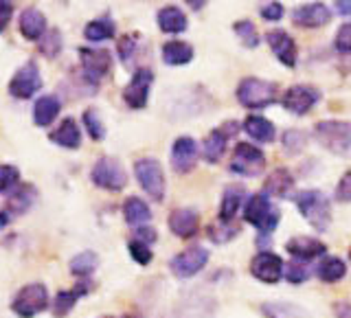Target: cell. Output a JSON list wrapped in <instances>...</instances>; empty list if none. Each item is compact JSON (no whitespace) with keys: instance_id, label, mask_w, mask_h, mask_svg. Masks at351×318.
I'll list each match as a JSON object with an SVG mask.
<instances>
[{"instance_id":"6da1fadb","label":"cell","mask_w":351,"mask_h":318,"mask_svg":"<svg viewBox=\"0 0 351 318\" xmlns=\"http://www.w3.org/2000/svg\"><path fill=\"white\" fill-rule=\"evenodd\" d=\"M244 222L257 228V246L263 241H268L270 235L274 233V228L281 222V213L279 208H274L270 202V195L266 191H257L252 193L246 204H244Z\"/></svg>"},{"instance_id":"7a4b0ae2","label":"cell","mask_w":351,"mask_h":318,"mask_svg":"<svg viewBox=\"0 0 351 318\" xmlns=\"http://www.w3.org/2000/svg\"><path fill=\"white\" fill-rule=\"evenodd\" d=\"M292 200L299 208V213L305 217V222L318 233H325L329 224H332V200L321 189L296 191Z\"/></svg>"},{"instance_id":"3957f363","label":"cell","mask_w":351,"mask_h":318,"mask_svg":"<svg viewBox=\"0 0 351 318\" xmlns=\"http://www.w3.org/2000/svg\"><path fill=\"white\" fill-rule=\"evenodd\" d=\"M314 140L334 156L351 160V123L340 119H325L314 125Z\"/></svg>"},{"instance_id":"277c9868","label":"cell","mask_w":351,"mask_h":318,"mask_svg":"<svg viewBox=\"0 0 351 318\" xmlns=\"http://www.w3.org/2000/svg\"><path fill=\"white\" fill-rule=\"evenodd\" d=\"M235 95L246 110H266L279 101V84L261 80V77H244L237 84Z\"/></svg>"},{"instance_id":"5b68a950","label":"cell","mask_w":351,"mask_h":318,"mask_svg":"<svg viewBox=\"0 0 351 318\" xmlns=\"http://www.w3.org/2000/svg\"><path fill=\"white\" fill-rule=\"evenodd\" d=\"M110 69H112V55H110L108 49H93V47L80 49V77L86 90L97 93L99 84L110 73Z\"/></svg>"},{"instance_id":"8992f818","label":"cell","mask_w":351,"mask_h":318,"mask_svg":"<svg viewBox=\"0 0 351 318\" xmlns=\"http://www.w3.org/2000/svg\"><path fill=\"white\" fill-rule=\"evenodd\" d=\"M51 305L49 299V288L42 281H33L22 285L18 294L11 301V312L18 318H36Z\"/></svg>"},{"instance_id":"52a82bcc","label":"cell","mask_w":351,"mask_h":318,"mask_svg":"<svg viewBox=\"0 0 351 318\" xmlns=\"http://www.w3.org/2000/svg\"><path fill=\"white\" fill-rule=\"evenodd\" d=\"M90 180L97 189H104V191H123L125 184H128V171L125 167L121 164L119 158L114 156H101L97 158V162L93 164L90 169Z\"/></svg>"},{"instance_id":"ba28073f","label":"cell","mask_w":351,"mask_h":318,"mask_svg":"<svg viewBox=\"0 0 351 318\" xmlns=\"http://www.w3.org/2000/svg\"><path fill=\"white\" fill-rule=\"evenodd\" d=\"M266 169V154L252 143H237L228 160V171L241 178H255Z\"/></svg>"},{"instance_id":"9c48e42d","label":"cell","mask_w":351,"mask_h":318,"mask_svg":"<svg viewBox=\"0 0 351 318\" xmlns=\"http://www.w3.org/2000/svg\"><path fill=\"white\" fill-rule=\"evenodd\" d=\"M134 175L141 184V189L145 191L154 202L165 200V171L156 158H138L134 162Z\"/></svg>"},{"instance_id":"30bf717a","label":"cell","mask_w":351,"mask_h":318,"mask_svg":"<svg viewBox=\"0 0 351 318\" xmlns=\"http://www.w3.org/2000/svg\"><path fill=\"white\" fill-rule=\"evenodd\" d=\"M36 200H38V189H36V186H33L31 182H22L18 189H14L7 195L3 208H0V226L7 228V224L14 217H20V215L29 213L31 208H33V204H36Z\"/></svg>"},{"instance_id":"8fae6325","label":"cell","mask_w":351,"mask_h":318,"mask_svg":"<svg viewBox=\"0 0 351 318\" xmlns=\"http://www.w3.org/2000/svg\"><path fill=\"white\" fill-rule=\"evenodd\" d=\"M239 127H241V123H237V121H226V123L213 127L204 136L202 156L208 164H215V162L222 160V156L226 154V147H228V140L237 134Z\"/></svg>"},{"instance_id":"7c38bea8","label":"cell","mask_w":351,"mask_h":318,"mask_svg":"<svg viewBox=\"0 0 351 318\" xmlns=\"http://www.w3.org/2000/svg\"><path fill=\"white\" fill-rule=\"evenodd\" d=\"M321 101V90L310 84H294L281 95V106L285 112L303 117Z\"/></svg>"},{"instance_id":"4fadbf2b","label":"cell","mask_w":351,"mask_h":318,"mask_svg":"<svg viewBox=\"0 0 351 318\" xmlns=\"http://www.w3.org/2000/svg\"><path fill=\"white\" fill-rule=\"evenodd\" d=\"M206 263H208V250L195 244L191 248H184L178 255H173L169 259V270L178 279H191L200 270H204Z\"/></svg>"},{"instance_id":"5bb4252c","label":"cell","mask_w":351,"mask_h":318,"mask_svg":"<svg viewBox=\"0 0 351 318\" xmlns=\"http://www.w3.org/2000/svg\"><path fill=\"white\" fill-rule=\"evenodd\" d=\"M42 88V73L36 60H29L14 73L9 82V95L14 99H31Z\"/></svg>"},{"instance_id":"9a60e30c","label":"cell","mask_w":351,"mask_h":318,"mask_svg":"<svg viewBox=\"0 0 351 318\" xmlns=\"http://www.w3.org/2000/svg\"><path fill=\"white\" fill-rule=\"evenodd\" d=\"M248 270H250V274L257 281L268 283V285L279 283L285 277V263H283V259L277 255V252H270V250H259L257 255L250 259Z\"/></svg>"},{"instance_id":"2e32d148","label":"cell","mask_w":351,"mask_h":318,"mask_svg":"<svg viewBox=\"0 0 351 318\" xmlns=\"http://www.w3.org/2000/svg\"><path fill=\"white\" fill-rule=\"evenodd\" d=\"M152 84H154V73L147 66L143 69H136L132 80L128 82V86L123 88V101L130 110H143L149 101V90H152Z\"/></svg>"},{"instance_id":"e0dca14e","label":"cell","mask_w":351,"mask_h":318,"mask_svg":"<svg viewBox=\"0 0 351 318\" xmlns=\"http://www.w3.org/2000/svg\"><path fill=\"white\" fill-rule=\"evenodd\" d=\"M197 156H200V147H197L195 138H191V136H178V138L173 140L171 154H169L171 169L176 173H180V175L189 173V171L195 169Z\"/></svg>"},{"instance_id":"ac0fdd59","label":"cell","mask_w":351,"mask_h":318,"mask_svg":"<svg viewBox=\"0 0 351 318\" xmlns=\"http://www.w3.org/2000/svg\"><path fill=\"white\" fill-rule=\"evenodd\" d=\"M266 44L270 47L272 55L277 58L285 69H294L296 58H299V49H296V42L285 29H270L266 33Z\"/></svg>"},{"instance_id":"d6986e66","label":"cell","mask_w":351,"mask_h":318,"mask_svg":"<svg viewBox=\"0 0 351 318\" xmlns=\"http://www.w3.org/2000/svg\"><path fill=\"white\" fill-rule=\"evenodd\" d=\"M332 9L325 3H305L292 11V22L301 29H321L332 20Z\"/></svg>"},{"instance_id":"ffe728a7","label":"cell","mask_w":351,"mask_h":318,"mask_svg":"<svg viewBox=\"0 0 351 318\" xmlns=\"http://www.w3.org/2000/svg\"><path fill=\"white\" fill-rule=\"evenodd\" d=\"M285 252H290V257L296 261H314V259H323L327 252V244L316 237H307V235H296L292 239L285 241Z\"/></svg>"},{"instance_id":"44dd1931","label":"cell","mask_w":351,"mask_h":318,"mask_svg":"<svg viewBox=\"0 0 351 318\" xmlns=\"http://www.w3.org/2000/svg\"><path fill=\"white\" fill-rule=\"evenodd\" d=\"M90 290H93L90 279H82L80 283H75L73 288H69V290H60L58 294H55L53 303H51L53 316H55V318H64V316H69V314L75 310V303L80 301L82 296L90 294Z\"/></svg>"},{"instance_id":"7402d4cb","label":"cell","mask_w":351,"mask_h":318,"mask_svg":"<svg viewBox=\"0 0 351 318\" xmlns=\"http://www.w3.org/2000/svg\"><path fill=\"white\" fill-rule=\"evenodd\" d=\"M167 226L176 237L191 239L197 233V226H200V215H197L195 208L189 206L173 208L167 217Z\"/></svg>"},{"instance_id":"603a6c76","label":"cell","mask_w":351,"mask_h":318,"mask_svg":"<svg viewBox=\"0 0 351 318\" xmlns=\"http://www.w3.org/2000/svg\"><path fill=\"white\" fill-rule=\"evenodd\" d=\"M47 16L42 14L38 7H27L22 9V14L18 18V29H20V36L29 40V42H40L44 36L49 33L47 29Z\"/></svg>"},{"instance_id":"cb8c5ba5","label":"cell","mask_w":351,"mask_h":318,"mask_svg":"<svg viewBox=\"0 0 351 318\" xmlns=\"http://www.w3.org/2000/svg\"><path fill=\"white\" fill-rule=\"evenodd\" d=\"M294 175L290 169L285 167H277L268 173L266 182H263V191H266L270 197H279V200H285V197H294Z\"/></svg>"},{"instance_id":"d4e9b609","label":"cell","mask_w":351,"mask_h":318,"mask_svg":"<svg viewBox=\"0 0 351 318\" xmlns=\"http://www.w3.org/2000/svg\"><path fill=\"white\" fill-rule=\"evenodd\" d=\"M244 197H246V189L241 184H230L222 193V202H219V211H217V222L222 224H230L235 219V215L239 213V208L244 206Z\"/></svg>"},{"instance_id":"484cf974","label":"cell","mask_w":351,"mask_h":318,"mask_svg":"<svg viewBox=\"0 0 351 318\" xmlns=\"http://www.w3.org/2000/svg\"><path fill=\"white\" fill-rule=\"evenodd\" d=\"M241 130H244L255 143H261V145H268V143L277 140V127H274L270 119L261 117V114L246 117L244 123H241Z\"/></svg>"},{"instance_id":"4316f807","label":"cell","mask_w":351,"mask_h":318,"mask_svg":"<svg viewBox=\"0 0 351 318\" xmlns=\"http://www.w3.org/2000/svg\"><path fill=\"white\" fill-rule=\"evenodd\" d=\"M49 140L55 143V145L64 147V149H80L82 130H80V125H77V121L69 117V119H64L53 132H49Z\"/></svg>"},{"instance_id":"83f0119b","label":"cell","mask_w":351,"mask_h":318,"mask_svg":"<svg viewBox=\"0 0 351 318\" xmlns=\"http://www.w3.org/2000/svg\"><path fill=\"white\" fill-rule=\"evenodd\" d=\"M62 112V103L55 95H42L33 103V123L38 127H49Z\"/></svg>"},{"instance_id":"f1b7e54d","label":"cell","mask_w":351,"mask_h":318,"mask_svg":"<svg viewBox=\"0 0 351 318\" xmlns=\"http://www.w3.org/2000/svg\"><path fill=\"white\" fill-rule=\"evenodd\" d=\"M193 55H195L193 47L184 40L165 42L160 49V58L167 66H186L193 62Z\"/></svg>"},{"instance_id":"f546056e","label":"cell","mask_w":351,"mask_h":318,"mask_svg":"<svg viewBox=\"0 0 351 318\" xmlns=\"http://www.w3.org/2000/svg\"><path fill=\"white\" fill-rule=\"evenodd\" d=\"M158 27L162 33H169V36H178V33H184L186 27H189V20H186L184 11L176 5H167L158 9Z\"/></svg>"},{"instance_id":"4dcf8cb0","label":"cell","mask_w":351,"mask_h":318,"mask_svg":"<svg viewBox=\"0 0 351 318\" xmlns=\"http://www.w3.org/2000/svg\"><path fill=\"white\" fill-rule=\"evenodd\" d=\"M123 217L130 226L141 228L152 222V208L147 206L145 200H141L138 195H130L123 202Z\"/></svg>"},{"instance_id":"1f68e13d","label":"cell","mask_w":351,"mask_h":318,"mask_svg":"<svg viewBox=\"0 0 351 318\" xmlns=\"http://www.w3.org/2000/svg\"><path fill=\"white\" fill-rule=\"evenodd\" d=\"M261 314L266 318H314L305 307L288 301H268L261 305Z\"/></svg>"},{"instance_id":"d6a6232c","label":"cell","mask_w":351,"mask_h":318,"mask_svg":"<svg viewBox=\"0 0 351 318\" xmlns=\"http://www.w3.org/2000/svg\"><path fill=\"white\" fill-rule=\"evenodd\" d=\"M314 274L323 283H338L340 279H345L347 274V263L340 259V257H334V255H325L321 261H318V266L314 270Z\"/></svg>"},{"instance_id":"836d02e7","label":"cell","mask_w":351,"mask_h":318,"mask_svg":"<svg viewBox=\"0 0 351 318\" xmlns=\"http://www.w3.org/2000/svg\"><path fill=\"white\" fill-rule=\"evenodd\" d=\"M114 36H117V25L110 16L95 18L84 27V38L88 42H106V40H112Z\"/></svg>"},{"instance_id":"e575fe53","label":"cell","mask_w":351,"mask_h":318,"mask_svg":"<svg viewBox=\"0 0 351 318\" xmlns=\"http://www.w3.org/2000/svg\"><path fill=\"white\" fill-rule=\"evenodd\" d=\"M99 266V255L95 250H84V252H77V255L71 259L69 263V270L73 277H80V279H90V274L97 270Z\"/></svg>"},{"instance_id":"d590c367","label":"cell","mask_w":351,"mask_h":318,"mask_svg":"<svg viewBox=\"0 0 351 318\" xmlns=\"http://www.w3.org/2000/svg\"><path fill=\"white\" fill-rule=\"evenodd\" d=\"M281 145L288 156H299V154L307 147V134L303 130L290 127L281 134Z\"/></svg>"},{"instance_id":"8d00e7d4","label":"cell","mask_w":351,"mask_h":318,"mask_svg":"<svg viewBox=\"0 0 351 318\" xmlns=\"http://www.w3.org/2000/svg\"><path fill=\"white\" fill-rule=\"evenodd\" d=\"M64 49V38H62V31L60 29H51L47 36H44L40 42H38V51L44 55L47 60H55L60 58V53Z\"/></svg>"},{"instance_id":"74e56055","label":"cell","mask_w":351,"mask_h":318,"mask_svg":"<svg viewBox=\"0 0 351 318\" xmlns=\"http://www.w3.org/2000/svg\"><path fill=\"white\" fill-rule=\"evenodd\" d=\"M82 123H84L86 134L90 136L93 140H104L106 138V125H104V121H101V117H99V112L95 108H86L84 110Z\"/></svg>"},{"instance_id":"f35d334b","label":"cell","mask_w":351,"mask_h":318,"mask_svg":"<svg viewBox=\"0 0 351 318\" xmlns=\"http://www.w3.org/2000/svg\"><path fill=\"white\" fill-rule=\"evenodd\" d=\"M233 31H235V36L239 38V42L244 44L246 49H257L259 47L261 36H259L257 27L252 25V20H237L233 25Z\"/></svg>"},{"instance_id":"ab89813d","label":"cell","mask_w":351,"mask_h":318,"mask_svg":"<svg viewBox=\"0 0 351 318\" xmlns=\"http://www.w3.org/2000/svg\"><path fill=\"white\" fill-rule=\"evenodd\" d=\"M138 42H141V36L134 31L121 36V40L117 42V53H119V60L123 62V66H128L132 60H134V55L138 51Z\"/></svg>"},{"instance_id":"60d3db41","label":"cell","mask_w":351,"mask_h":318,"mask_svg":"<svg viewBox=\"0 0 351 318\" xmlns=\"http://www.w3.org/2000/svg\"><path fill=\"white\" fill-rule=\"evenodd\" d=\"M239 235V228L237 226H230V224H222V222H217V224H211V226H206V237L213 241V244H228V241H233L235 237Z\"/></svg>"},{"instance_id":"b9f144b4","label":"cell","mask_w":351,"mask_h":318,"mask_svg":"<svg viewBox=\"0 0 351 318\" xmlns=\"http://www.w3.org/2000/svg\"><path fill=\"white\" fill-rule=\"evenodd\" d=\"M22 182H20V169L16 167V164H9L5 162L3 167H0V193H3L5 197L18 189Z\"/></svg>"},{"instance_id":"7bdbcfd3","label":"cell","mask_w":351,"mask_h":318,"mask_svg":"<svg viewBox=\"0 0 351 318\" xmlns=\"http://www.w3.org/2000/svg\"><path fill=\"white\" fill-rule=\"evenodd\" d=\"M314 274V270L307 266V263H303V261H296V259H292L288 266H285V281L288 283H292V285H301V283H305L307 279H310Z\"/></svg>"},{"instance_id":"ee69618b","label":"cell","mask_w":351,"mask_h":318,"mask_svg":"<svg viewBox=\"0 0 351 318\" xmlns=\"http://www.w3.org/2000/svg\"><path fill=\"white\" fill-rule=\"evenodd\" d=\"M128 250H130V257L134 259L138 266H147V263L154 259L152 248L147 244H143V241H138V239H130Z\"/></svg>"},{"instance_id":"f6af8a7d","label":"cell","mask_w":351,"mask_h":318,"mask_svg":"<svg viewBox=\"0 0 351 318\" xmlns=\"http://www.w3.org/2000/svg\"><path fill=\"white\" fill-rule=\"evenodd\" d=\"M334 49L338 53H343V55H351V22H345V25H340V29L336 31Z\"/></svg>"},{"instance_id":"bcb514c9","label":"cell","mask_w":351,"mask_h":318,"mask_svg":"<svg viewBox=\"0 0 351 318\" xmlns=\"http://www.w3.org/2000/svg\"><path fill=\"white\" fill-rule=\"evenodd\" d=\"M334 200L340 204L351 202V169L340 175V180L336 184V191H334Z\"/></svg>"},{"instance_id":"7dc6e473","label":"cell","mask_w":351,"mask_h":318,"mask_svg":"<svg viewBox=\"0 0 351 318\" xmlns=\"http://www.w3.org/2000/svg\"><path fill=\"white\" fill-rule=\"evenodd\" d=\"M283 14H285V9L281 3H266L259 7V16L268 22H279L283 18Z\"/></svg>"},{"instance_id":"c3c4849f","label":"cell","mask_w":351,"mask_h":318,"mask_svg":"<svg viewBox=\"0 0 351 318\" xmlns=\"http://www.w3.org/2000/svg\"><path fill=\"white\" fill-rule=\"evenodd\" d=\"M16 5L11 0H0V31H5L11 22V16H14Z\"/></svg>"},{"instance_id":"681fc988","label":"cell","mask_w":351,"mask_h":318,"mask_svg":"<svg viewBox=\"0 0 351 318\" xmlns=\"http://www.w3.org/2000/svg\"><path fill=\"white\" fill-rule=\"evenodd\" d=\"M134 239H138V241H143V244L152 246L154 241L158 239V233H156V228H152V226H141V228L134 230Z\"/></svg>"},{"instance_id":"f907efd6","label":"cell","mask_w":351,"mask_h":318,"mask_svg":"<svg viewBox=\"0 0 351 318\" xmlns=\"http://www.w3.org/2000/svg\"><path fill=\"white\" fill-rule=\"evenodd\" d=\"M334 314H336V318H351V303H347V301L334 303Z\"/></svg>"},{"instance_id":"816d5d0a","label":"cell","mask_w":351,"mask_h":318,"mask_svg":"<svg viewBox=\"0 0 351 318\" xmlns=\"http://www.w3.org/2000/svg\"><path fill=\"white\" fill-rule=\"evenodd\" d=\"M336 11L340 16H351V0L347 3V0H338V3H334Z\"/></svg>"},{"instance_id":"f5cc1de1","label":"cell","mask_w":351,"mask_h":318,"mask_svg":"<svg viewBox=\"0 0 351 318\" xmlns=\"http://www.w3.org/2000/svg\"><path fill=\"white\" fill-rule=\"evenodd\" d=\"M189 7H191L193 11H200L202 7H206V3H189Z\"/></svg>"},{"instance_id":"db71d44e","label":"cell","mask_w":351,"mask_h":318,"mask_svg":"<svg viewBox=\"0 0 351 318\" xmlns=\"http://www.w3.org/2000/svg\"><path fill=\"white\" fill-rule=\"evenodd\" d=\"M128 318H143V316H128Z\"/></svg>"},{"instance_id":"11a10c76","label":"cell","mask_w":351,"mask_h":318,"mask_svg":"<svg viewBox=\"0 0 351 318\" xmlns=\"http://www.w3.org/2000/svg\"><path fill=\"white\" fill-rule=\"evenodd\" d=\"M101 318H114V316H101Z\"/></svg>"},{"instance_id":"9f6ffc18","label":"cell","mask_w":351,"mask_h":318,"mask_svg":"<svg viewBox=\"0 0 351 318\" xmlns=\"http://www.w3.org/2000/svg\"><path fill=\"white\" fill-rule=\"evenodd\" d=\"M349 259H351V248H349Z\"/></svg>"}]
</instances>
